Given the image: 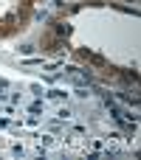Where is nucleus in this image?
Wrapping results in <instances>:
<instances>
[{
  "instance_id": "1",
  "label": "nucleus",
  "mask_w": 141,
  "mask_h": 160,
  "mask_svg": "<svg viewBox=\"0 0 141 160\" xmlns=\"http://www.w3.org/2000/svg\"><path fill=\"white\" fill-rule=\"evenodd\" d=\"M82 56H85L88 62H93L96 68H105V65H107V62H105V59H102L99 53H90V51H82Z\"/></svg>"
},
{
  "instance_id": "2",
  "label": "nucleus",
  "mask_w": 141,
  "mask_h": 160,
  "mask_svg": "<svg viewBox=\"0 0 141 160\" xmlns=\"http://www.w3.org/2000/svg\"><path fill=\"white\" fill-rule=\"evenodd\" d=\"M68 31H71L68 25H57V34H62V37H68Z\"/></svg>"
}]
</instances>
